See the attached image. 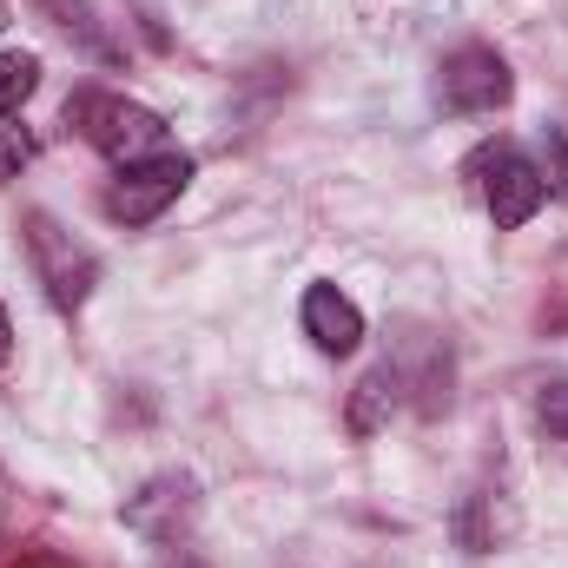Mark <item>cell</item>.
<instances>
[{
  "label": "cell",
  "mask_w": 568,
  "mask_h": 568,
  "mask_svg": "<svg viewBox=\"0 0 568 568\" xmlns=\"http://www.w3.org/2000/svg\"><path fill=\"white\" fill-rule=\"evenodd\" d=\"M67 126L93 145L113 172H126V165H140V159L172 152V126H165L152 106L126 100V93H106V87H80V93L67 100Z\"/></svg>",
  "instance_id": "obj_1"
},
{
  "label": "cell",
  "mask_w": 568,
  "mask_h": 568,
  "mask_svg": "<svg viewBox=\"0 0 568 568\" xmlns=\"http://www.w3.org/2000/svg\"><path fill=\"white\" fill-rule=\"evenodd\" d=\"M27 258H33V278L53 311H80L100 284V252L87 239H73L53 212H27Z\"/></svg>",
  "instance_id": "obj_2"
},
{
  "label": "cell",
  "mask_w": 568,
  "mask_h": 568,
  "mask_svg": "<svg viewBox=\"0 0 568 568\" xmlns=\"http://www.w3.org/2000/svg\"><path fill=\"white\" fill-rule=\"evenodd\" d=\"M469 172H476V192H483V205H489L496 232H523V225L542 212V199H549L542 165H536L523 145H509V140L483 145V152L469 159Z\"/></svg>",
  "instance_id": "obj_3"
},
{
  "label": "cell",
  "mask_w": 568,
  "mask_h": 568,
  "mask_svg": "<svg viewBox=\"0 0 568 568\" xmlns=\"http://www.w3.org/2000/svg\"><path fill=\"white\" fill-rule=\"evenodd\" d=\"M185 185H192V159H185L179 145L159 152V159H140V165L113 172V185H106V219H113V225H152Z\"/></svg>",
  "instance_id": "obj_4"
},
{
  "label": "cell",
  "mask_w": 568,
  "mask_h": 568,
  "mask_svg": "<svg viewBox=\"0 0 568 568\" xmlns=\"http://www.w3.org/2000/svg\"><path fill=\"white\" fill-rule=\"evenodd\" d=\"M436 93H443V113H496L516 100V73L496 47H456L436 67Z\"/></svg>",
  "instance_id": "obj_5"
},
{
  "label": "cell",
  "mask_w": 568,
  "mask_h": 568,
  "mask_svg": "<svg viewBox=\"0 0 568 568\" xmlns=\"http://www.w3.org/2000/svg\"><path fill=\"white\" fill-rule=\"evenodd\" d=\"M297 324H304V337H311L324 357H351V351L364 344V311H357L337 284H311L304 304H297Z\"/></svg>",
  "instance_id": "obj_6"
},
{
  "label": "cell",
  "mask_w": 568,
  "mask_h": 568,
  "mask_svg": "<svg viewBox=\"0 0 568 568\" xmlns=\"http://www.w3.org/2000/svg\"><path fill=\"white\" fill-rule=\"evenodd\" d=\"M192 509H199V496H192V483L185 476H152L140 496L126 503V523L140 529V536H152V542H179V523H192Z\"/></svg>",
  "instance_id": "obj_7"
},
{
  "label": "cell",
  "mask_w": 568,
  "mask_h": 568,
  "mask_svg": "<svg viewBox=\"0 0 568 568\" xmlns=\"http://www.w3.org/2000/svg\"><path fill=\"white\" fill-rule=\"evenodd\" d=\"M397 390H404V371H397V364L364 371V384L351 390V436H377L384 417L397 410Z\"/></svg>",
  "instance_id": "obj_8"
},
{
  "label": "cell",
  "mask_w": 568,
  "mask_h": 568,
  "mask_svg": "<svg viewBox=\"0 0 568 568\" xmlns=\"http://www.w3.org/2000/svg\"><path fill=\"white\" fill-rule=\"evenodd\" d=\"M40 7H47V13H53V27H60L67 40H80V47H87L93 60H106V67L120 60V40H113V33L100 27V13H93L87 0H40Z\"/></svg>",
  "instance_id": "obj_9"
},
{
  "label": "cell",
  "mask_w": 568,
  "mask_h": 568,
  "mask_svg": "<svg viewBox=\"0 0 568 568\" xmlns=\"http://www.w3.org/2000/svg\"><path fill=\"white\" fill-rule=\"evenodd\" d=\"M40 87V53H0V120L20 113Z\"/></svg>",
  "instance_id": "obj_10"
},
{
  "label": "cell",
  "mask_w": 568,
  "mask_h": 568,
  "mask_svg": "<svg viewBox=\"0 0 568 568\" xmlns=\"http://www.w3.org/2000/svg\"><path fill=\"white\" fill-rule=\"evenodd\" d=\"M33 152H40V145H33V133L20 126V113H7V120H0V185L20 179V172L33 165Z\"/></svg>",
  "instance_id": "obj_11"
},
{
  "label": "cell",
  "mask_w": 568,
  "mask_h": 568,
  "mask_svg": "<svg viewBox=\"0 0 568 568\" xmlns=\"http://www.w3.org/2000/svg\"><path fill=\"white\" fill-rule=\"evenodd\" d=\"M542 179H549L556 199H568V133L562 126H542Z\"/></svg>",
  "instance_id": "obj_12"
},
{
  "label": "cell",
  "mask_w": 568,
  "mask_h": 568,
  "mask_svg": "<svg viewBox=\"0 0 568 568\" xmlns=\"http://www.w3.org/2000/svg\"><path fill=\"white\" fill-rule=\"evenodd\" d=\"M536 424L549 429V436H568V377L562 384H542V397H536Z\"/></svg>",
  "instance_id": "obj_13"
},
{
  "label": "cell",
  "mask_w": 568,
  "mask_h": 568,
  "mask_svg": "<svg viewBox=\"0 0 568 568\" xmlns=\"http://www.w3.org/2000/svg\"><path fill=\"white\" fill-rule=\"evenodd\" d=\"M7 357H13V317L0 311V371H7Z\"/></svg>",
  "instance_id": "obj_14"
},
{
  "label": "cell",
  "mask_w": 568,
  "mask_h": 568,
  "mask_svg": "<svg viewBox=\"0 0 568 568\" xmlns=\"http://www.w3.org/2000/svg\"><path fill=\"white\" fill-rule=\"evenodd\" d=\"M165 568H199V562H192V549H165Z\"/></svg>",
  "instance_id": "obj_15"
},
{
  "label": "cell",
  "mask_w": 568,
  "mask_h": 568,
  "mask_svg": "<svg viewBox=\"0 0 568 568\" xmlns=\"http://www.w3.org/2000/svg\"><path fill=\"white\" fill-rule=\"evenodd\" d=\"M0 27H7V0H0Z\"/></svg>",
  "instance_id": "obj_16"
}]
</instances>
